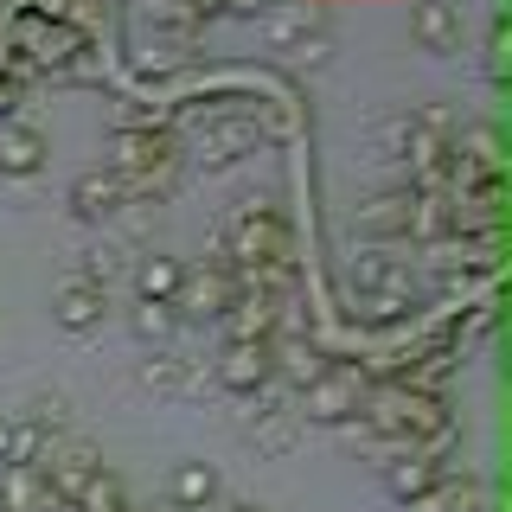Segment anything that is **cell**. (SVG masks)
Returning <instances> with one entry per match:
<instances>
[{
	"instance_id": "1",
	"label": "cell",
	"mask_w": 512,
	"mask_h": 512,
	"mask_svg": "<svg viewBox=\"0 0 512 512\" xmlns=\"http://www.w3.org/2000/svg\"><path fill=\"white\" fill-rule=\"evenodd\" d=\"M218 256L231 269L288 256V218L276 212V199H244V205H237V212L218 224Z\"/></svg>"
},
{
	"instance_id": "2",
	"label": "cell",
	"mask_w": 512,
	"mask_h": 512,
	"mask_svg": "<svg viewBox=\"0 0 512 512\" xmlns=\"http://www.w3.org/2000/svg\"><path fill=\"white\" fill-rule=\"evenodd\" d=\"M365 384H372V378H365V365L327 359V372L295 391V416H308V423H320V429H340V423H352V416H359Z\"/></svg>"
},
{
	"instance_id": "3",
	"label": "cell",
	"mask_w": 512,
	"mask_h": 512,
	"mask_svg": "<svg viewBox=\"0 0 512 512\" xmlns=\"http://www.w3.org/2000/svg\"><path fill=\"white\" fill-rule=\"evenodd\" d=\"M263 141H269L263 116H212V122H205V135H199V167L205 173H224V167H237V160L263 154Z\"/></svg>"
},
{
	"instance_id": "4",
	"label": "cell",
	"mask_w": 512,
	"mask_h": 512,
	"mask_svg": "<svg viewBox=\"0 0 512 512\" xmlns=\"http://www.w3.org/2000/svg\"><path fill=\"white\" fill-rule=\"evenodd\" d=\"M346 308L359 327H372V333H397V327H410L416 314L429 308L423 301V282H404V288H365V295H346Z\"/></svg>"
},
{
	"instance_id": "5",
	"label": "cell",
	"mask_w": 512,
	"mask_h": 512,
	"mask_svg": "<svg viewBox=\"0 0 512 512\" xmlns=\"http://www.w3.org/2000/svg\"><path fill=\"white\" fill-rule=\"evenodd\" d=\"M231 295H237L231 263H224V256H212V263L186 269V282H180V295H173V308H180V320H218L224 308H231Z\"/></svg>"
},
{
	"instance_id": "6",
	"label": "cell",
	"mask_w": 512,
	"mask_h": 512,
	"mask_svg": "<svg viewBox=\"0 0 512 512\" xmlns=\"http://www.w3.org/2000/svg\"><path fill=\"white\" fill-rule=\"evenodd\" d=\"M276 378V359H269V340H224L218 365H212V384L231 397H250Z\"/></svg>"
},
{
	"instance_id": "7",
	"label": "cell",
	"mask_w": 512,
	"mask_h": 512,
	"mask_svg": "<svg viewBox=\"0 0 512 512\" xmlns=\"http://www.w3.org/2000/svg\"><path fill=\"white\" fill-rule=\"evenodd\" d=\"M128 205H135V199H128V180L116 167H90V173L71 180V212L84 224H116Z\"/></svg>"
},
{
	"instance_id": "8",
	"label": "cell",
	"mask_w": 512,
	"mask_h": 512,
	"mask_svg": "<svg viewBox=\"0 0 512 512\" xmlns=\"http://www.w3.org/2000/svg\"><path fill=\"white\" fill-rule=\"evenodd\" d=\"M212 327L224 333V340H276V333H282V308L263 295V288H237L231 308H224Z\"/></svg>"
},
{
	"instance_id": "9",
	"label": "cell",
	"mask_w": 512,
	"mask_h": 512,
	"mask_svg": "<svg viewBox=\"0 0 512 512\" xmlns=\"http://www.w3.org/2000/svg\"><path fill=\"white\" fill-rule=\"evenodd\" d=\"M103 314H109V288H96L84 276H71L52 295V320H58L64 333H96V327H103Z\"/></svg>"
},
{
	"instance_id": "10",
	"label": "cell",
	"mask_w": 512,
	"mask_h": 512,
	"mask_svg": "<svg viewBox=\"0 0 512 512\" xmlns=\"http://www.w3.org/2000/svg\"><path fill=\"white\" fill-rule=\"evenodd\" d=\"M442 474H448V448H404V455L384 461V487H391L397 500H410V493L436 487Z\"/></svg>"
},
{
	"instance_id": "11",
	"label": "cell",
	"mask_w": 512,
	"mask_h": 512,
	"mask_svg": "<svg viewBox=\"0 0 512 512\" xmlns=\"http://www.w3.org/2000/svg\"><path fill=\"white\" fill-rule=\"evenodd\" d=\"M269 359H276V378L288 384V391H301V384H314L320 372H327V346L301 340V333H276V340H269Z\"/></svg>"
},
{
	"instance_id": "12",
	"label": "cell",
	"mask_w": 512,
	"mask_h": 512,
	"mask_svg": "<svg viewBox=\"0 0 512 512\" xmlns=\"http://www.w3.org/2000/svg\"><path fill=\"white\" fill-rule=\"evenodd\" d=\"M52 506V480L39 461H0V512H45Z\"/></svg>"
},
{
	"instance_id": "13",
	"label": "cell",
	"mask_w": 512,
	"mask_h": 512,
	"mask_svg": "<svg viewBox=\"0 0 512 512\" xmlns=\"http://www.w3.org/2000/svg\"><path fill=\"white\" fill-rule=\"evenodd\" d=\"M39 468H45V480H52V500H77L84 480L103 468V455H96L90 442H64V448H52V455L39 461Z\"/></svg>"
},
{
	"instance_id": "14",
	"label": "cell",
	"mask_w": 512,
	"mask_h": 512,
	"mask_svg": "<svg viewBox=\"0 0 512 512\" xmlns=\"http://www.w3.org/2000/svg\"><path fill=\"white\" fill-rule=\"evenodd\" d=\"M45 135L39 128H26V122H0V173L7 180H39L45 173Z\"/></svg>"
},
{
	"instance_id": "15",
	"label": "cell",
	"mask_w": 512,
	"mask_h": 512,
	"mask_svg": "<svg viewBox=\"0 0 512 512\" xmlns=\"http://www.w3.org/2000/svg\"><path fill=\"white\" fill-rule=\"evenodd\" d=\"M410 32H416V45H423V52H461V7L455 0H423V7L410 13Z\"/></svg>"
},
{
	"instance_id": "16",
	"label": "cell",
	"mask_w": 512,
	"mask_h": 512,
	"mask_svg": "<svg viewBox=\"0 0 512 512\" xmlns=\"http://www.w3.org/2000/svg\"><path fill=\"white\" fill-rule=\"evenodd\" d=\"M128 282H135V301H173L186 282V263L180 256H135V269H128Z\"/></svg>"
},
{
	"instance_id": "17",
	"label": "cell",
	"mask_w": 512,
	"mask_h": 512,
	"mask_svg": "<svg viewBox=\"0 0 512 512\" xmlns=\"http://www.w3.org/2000/svg\"><path fill=\"white\" fill-rule=\"evenodd\" d=\"M404 512H487V506H480V487H474L468 474H442L436 487L410 493Z\"/></svg>"
},
{
	"instance_id": "18",
	"label": "cell",
	"mask_w": 512,
	"mask_h": 512,
	"mask_svg": "<svg viewBox=\"0 0 512 512\" xmlns=\"http://www.w3.org/2000/svg\"><path fill=\"white\" fill-rule=\"evenodd\" d=\"M218 468H212V461H180V468H173V493H167V500L173 506H186V512H212L218 506Z\"/></svg>"
},
{
	"instance_id": "19",
	"label": "cell",
	"mask_w": 512,
	"mask_h": 512,
	"mask_svg": "<svg viewBox=\"0 0 512 512\" xmlns=\"http://www.w3.org/2000/svg\"><path fill=\"white\" fill-rule=\"evenodd\" d=\"M141 20H148L160 39H173V45H192L199 39V0H141Z\"/></svg>"
},
{
	"instance_id": "20",
	"label": "cell",
	"mask_w": 512,
	"mask_h": 512,
	"mask_svg": "<svg viewBox=\"0 0 512 512\" xmlns=\"http://www.w3.org/2000/svg\"><path fill=\"white\" fill-rule=\"evenodd\" d=\"M141 384H148V391H167V397H180V391H205V378L192 372L180 352H167V346H154L148 359H141Z\"/></svg>"
},
{
	"instance_id": "21",
	"label": "cell",
	"mask_w": 512,
	"mask_h": 512,
	"mask_svg": "<svg viewBox=\"0 0 512 512\" xmlns=\"http://www.w3.org/2000/svg\"><path fill=\"white\" fill-rule=\"evenodd\" d=\"M404 224H410V186L378 192L372 205H359V231L365 237H404Z\"/></svg>"
},
{
	"instance_id": "22",
	"label": "cell",
	"mask_w": 512,
	"mask_h": 512,
	"mask_svg": "<svg viewBox=\"0 0 512 512\" xmlns=\"http://www.w3.org/2000/svg\"><path fill=\"white\" fill-rule=\"evenodd\" d=\"M404 282H416V276L397 269L391 256H378V250H359L346 263V295H365V288H404Z\"/></svg>"
},
{
	"instance_id": "23",
	"label": "cell",
	"mask_w": 512,
	"mask_h": 512,
	"mask_svg": "<svg viewBox=\"0 0 512 512\" xmlns=\"http://www.w3.org/2000/svg\"><path fill=\"white\" fill-rule=\"evenodd\" d=\"M52 429H45L39 423V416H7V455H0V461H45V455H52Z\"/></svg>"
},
{
	"instance_id": "24",
	"label": "cell",
	"mask_w": 512,
	"mask_h": 512,
	"mask_svg": "<svg viewBox=\"0 0 512 512\" xmlns=\"http://www.w3.org/2000/svg\"><path fill=\"white\" fill-rule=\"evenodd\" d=\"M308 32H314V20H308V7H295V0H282V7H269V13H263V39H269V52H295Z\"/></svg>"
},
{
	"instance_id": "25",
	"label": "cell",
	"mask_w": 512,
	"mask_h": 512,
	"mask_svg": "<svg viewBox=\"0 0 512 512\" xmlns=\"http://www.w3.org/2000/svg\"><path fill=\"white\" fill-rule=\"evenodd\" d=\"M71 506H77V512H135V500H128V487H122L116 468H96Z\"/></svg>"
},
{
	"instance_id": "26",
	"label": "cell",
	"mask_w": 512,
	"mask_h": 512,
	"mask_svg": "<svg viewBox=\"0 0 512 512\" xmlns=\"http://www.w3.org/2000/svg\"><path fill=\"white\" fill-rule=\"evenodd\" d=\"M135 340H148V346H167L173 333H180V308L173 301H135Z\"/></svg>"
},
{
	"instance_id": "27",
	"label": "cell",
	"mask_w": 512,
	"mask_h": 512,
	"mask_svg": "<svg viewBox=\"0 0 512 512\" xmlns=\"http://www.w3.org/2000/svg\"><path fill=\"white\" fill-rule=\"evenodd\" d=\"M77 276L96 282V288H109V282L122 276V250H116V244H90L84 256H77Z\"/></svg>"
},
{
	"instance_id": "28",
	"label": "cell",
	"mask_w": 512,
	"mask_h": 512,
	"mask_svg": "<svg viewBox=\"0 0 512 512\" xmlns=\"http://www.w3.org/2000/svg\"><path fill=\"white\" fill-rule=\"evenodd\" d=\"M26 416H39V423L58 436V429H64V416H71V404H64V397L52 391V397H32V404H26Z\"/></svg>"
},
{
	"instance_id": "29",
	"label": "cell",
	"mask_w": 512,
	"mask_h": 512,
	"mask_svg": "<svg viewBox=\"0 0 512 512\" xmlns=\"http://www.w3.org/2000/svg\"><path fill=\"white\" fill-rule=\"evenodd\" d=\"M288 58H295V64H301V71H320V64H327V58H333V45H327V39H320V32H308V39H301V45H295V52H288Z\"/></svg>"
},
{
	"instance_id": "30",
	"label": "cell",
	"mask_w": 512,
	"mask_h": 512,
	"mask_svg": "<svg viewBox=\"0 0 512 512\" xmlns=\"http://www.w3.org/2000/svg\"><path fill=\"white\" fill-rule=\"evenodd\" d=\"M20 84H7V77H0V122H13V109H20Z\"/></svg>"
},
{
	"instance_id": "31",
	"label": "cell",
	"mask_w": 512,
	"mask_h": 512,
	"mask_svg": "<svg viewBox=\"0 0 512 512\" xmlns=\"http://www.w3.org/2000/svg\"><path fill=\"white\" fill-rule=\"evenodd\" d=\"M45 512H77V506H71V500H52V506H45Z\"/></svg>"
},
{
	"instance_id": "32",
	"label": "cell",
	"mask_w": 512,
	"mask_h": 512,
	"mask_svg": "<svg viewBox=\"0 0 512 512\" xmlns=\"http://www.w3.org/2000/svg\"><path fill=\"white\" fill-rule=\"evenodd\" d=\"M148 512H186V506H173V500H160V506H148Z\"/></svg>"
},
{
	"instance_id": "33",
	"label": "cell",
	"mask_w": 512,
	"mask_h": 512,
	"mask_svg": "<svg viewBox=\"0 0 512 512\" xmlns=\"http://www.w3.org/2000/svg\"><path fill=\"white\" fill-rule=\"evenodd\" d=\"M224 512H263V506H224Z\"/></svg>"
},
{
	"instance_id": "34",
	"label": "cell",
	"mask_w": 512,
	"mask_h": 512,
	"mask_svg": "<svg viewBox=\"0 0 512 512\" xmlns=\"http://www.w3.org/2000/svg\"><path fill=\"white\" fill-rule=\"evenodd\" d=\"M0 7H7V0H0Z\"/></svg>"
}]
</instances>
